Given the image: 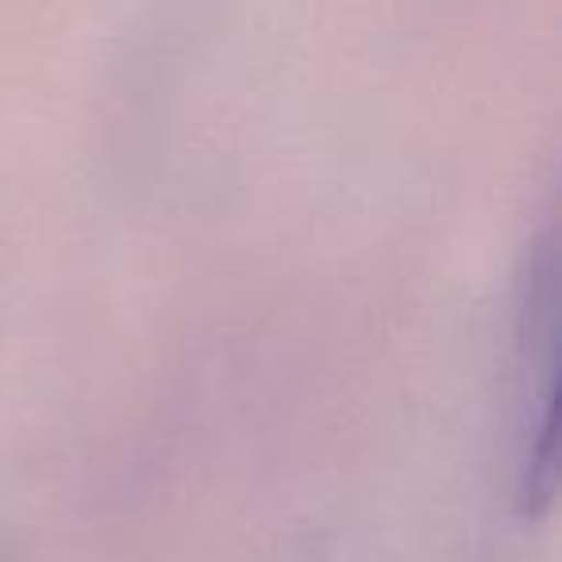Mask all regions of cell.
<instances>
[{
    "label": "cell",
    "instance_id": "obj_1",
    "mask_svg": "<svg viewBox=\"0 0 562 562\" xmlns=\"http://www.w3.org/2000/svg\"><path fill=\"white\" fill-rule=\"evenodd\" d=\"M520 501L543 513L554 497V401H559V243L543 235L524 278L520 301Z\"/></svg>",
    "mask_w": 562,
    "mask_h": 562
}]
</instances>
